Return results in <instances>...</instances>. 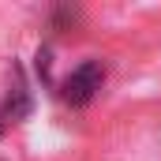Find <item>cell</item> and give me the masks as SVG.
<instances>
[{"label": "cell", "instance_id": "1", "mask_svg": "<svg viewBox=\"0 0 161 161\" xmlns=\"http://www.w3.org/2000/svg\"><path fill=\"white\" fill-rule=\"evenodd\" d=\"M101 82H105V68H101L97 60H82L79 68L60 82V97H64L68 105H86V101L101 90Z\"/></svg>", "mask_w": 161, "mask_h": 161}]
</instances>
